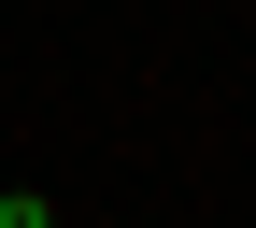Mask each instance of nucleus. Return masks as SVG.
Instances as JSON below:
<instances>
[{"label": "nucleus", "instance_id": "1", "mask_svg": "<svg viewBox=\"0 0 256 228\" xmlns=\"http://www.w3.org/2000/svg\"><path fill=\"white\" fill-rule=\"evenodd\" d=\"M0 228H57V214H43V200H0Z\"/></svg>", "mask_w": 256, "mask_h": 228}]
</instances>
